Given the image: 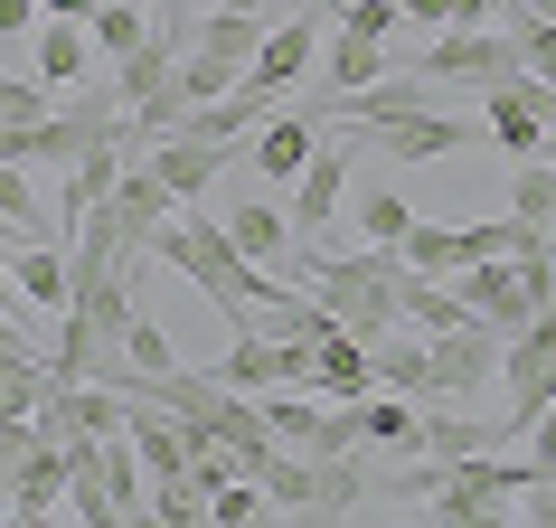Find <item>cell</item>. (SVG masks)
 <instances>
[{
  "label": "cell",
  "mask_w": 556,
  "mask_h": 528,
  "mask_svg": "<svg viewBox=\"0 0 556 528\" xmlns=\"http://www.w3.org/2000/svg\"><path fill=\"white\" fill-rule=\"evenodd\" d=\"M151 255L161 264H179V274H189V284H199L207 302H217V312H255L264 293H274V274H264V264H245L236 255V236H227V217H207L199 199L189 208H170V217H161V227H151Z\"/></svg>",
  "instance_id": "cell-1"
},
{
  "label": "cell",
  "mask_w": 556,
  "mask_h": 528,
  "mask_svg": "<svg viewBox=\"0 0 556 528\" xmlns=\"http://www.w3.org/2000/svg\"><path fill=\"white\" fill-rule=\"evenodd\" d=\"M302 274H312V302H321L340 330H358V340L396 330V274H406V255H396V246H358V255L302 246Z\"/></svg>",
  "instance_id": "cell-2"
},
{
  "label": "cell",
  "mask_w": 556,
  "mask_h": 528,
  "mask_svg": "<svg viewBox=\"0 0 556 528\" xmlns=\"http://www.w3.org/2000/svg\"><path fill=\"white\" fill-rule=\"evenodd\" d=\"M481 133H491L509 161H528V151L556 133V86H547V76H528V66L491 76V86H481Z\"/></svg>",
  "instance_id": "cell-3"
},
{
  "label": "cell",
  "mask_w": 556,
  "mask_h": 528,
  "mask_svg": "<svg viewBox=\"0 0 556 528\" xmlns=\"http://www.w3.org/2000/svg\"><path fill=\"white\" fill-rule=\"evenodd\" d=\"M94 142H132V104L114 86H76L58 95V114H38V161H76Z\"/></svg>",
  "instance_id": "cell-4"
},
{
  "label": "cell",
  "mask_w": 556,
  "mask_h": 528,
  "mask_svg": "<svg viewBox=\"0 0 556 528\" xmlns=\"http://www.w3.org/2000/svg\"><path fill=\"white\" fill-rule=\"evenodd\" d=\"M350 171H358V142H321L312 161H302V179L283 189V208H293V246H321V236L340 227V208H350Z\"/></svg>",
  "instance_id": "cell-5"
},
{
  "label": "cell",
  "mask_w": 556,
  "mask_h": 528,
  "mask_svg": "<svg viewBox=\"0 0 556 528\" xmlns=\"http://www.w3.org/2000/svg\"><path fill=\"white\" fill-rule=\"evenodd\" d=\"M500 340L491 322H463V330H434L425 340V359H434V397L425 406H453V397H481V387H500Z\"/></svg>",
  "instance_id": "cell-6"
},
{
  "label": "cell",
  "mask_w": 556,
  "mask_h": 528,
  "mask_svg": "<svg viewBox=\"0 0 556 528\" xmlns=\"http://www.w3.org/2000/svg\"><path fill=\"white\" fill-rule=\"evenodd\" d=\"M509 66H519V38L509 29H434L425 58H415V76H434V86H491Z\"/></svg>",
  "instance_id": "cell-7"
},
{
  "label": "cell",
  "mask_w": 556,
  "mask_h": 528,
  "mask_svg": "<svg viewBox=\"0 0 556 528\" xmlns=\"http://www.w3.org/2000/svg\"><path fill=\"white\" fill-rule=\"evenodd\" d=\"M358 142L378 151V161H463L481 142V123L463 114H396V123H358Z\"/></svg>",
  "instance_id": "cell-8"
},
{
  "label": "cell",
  "mask_w": 556,
  "mask_h": 528,
  "mask_svg": "<svg viewBox=\"0 0 556 528\" xmlns=\"http://www.w3.org/2000/svg\"><path fill=\"white\" fill-rule=\"evenodd\" d=\"M453 293H463V312H471V322H491L500 340H509V330H519L528 312H538L528 274H519L509 255H481V264H463V274H453Z\"/></svg>",
  "instance_id": "cell-9"
},
{
  "label": "cell",
  "mask_w": 556,
  "mask_h": 528,
  "mask_svg": "<svg viewBox=\"0 0 556 528\" xmlns=\"http://www.w3.org/2000/svg\"><path fill=\"white\" fill-rule=\"evenodd\" d=\"M321 20L330 10H302V20H283V29H264V48L245 58V86L283 104V86H302V66H312V48H321Z\"/></svg>",
  "instance_id": "cell-10"
},
{
  "label": "cell",
  "mask_w": 556,
  "mask_h": 528,
  "mask_svg": "<svg viewBox=\"0 0 556 528\" xmlns=\"http://www.w3.org/2000/svg\"><path fill=\"white\" fill-rule=\"evenodd\" d=\"M236 151H245V142H207V133H161V142H151L142 161H151L161 179H170V199L189 208V199H207V179L227 171Z\"/></svg>",
  "instance_id": "cell-11"
},
{
  "label": "cell",
  "mask_w": 556,
  "mask_h": 528,
  "mask_svg": "<svg viewBox=\"0 0 556 528\" xmlns=\"http://www.w3.org/2000/svg\"><path fill=\"white\" fill-rule=\"evenodd\" d=\"M312 151H321V123H312V114H264L255 133H245V161H255L274 189H293Z\"/></svg>",
  "instance_id": "cell-12"
},
{
  "label": "cell",
  "mask_w": 556,
  "mask_h": 528,
  "mask_svg": "<svg viewBox=\"0 0 556 528\" xmlns=\"http://www.w3.org/2000/svg\"><path fill=\"white\" fill-rule=\"evenodd\" d=\"M123 161H132V142H94V151L66 161V189H58V227H66V236H76L86 208H104V199L123 189Z\"/></svg>",
  "instance_id": "cell-13"
},
{
  "label": "cell",
  "mask_w": 556,
  "mask_h": 528,
  "mask_svg": "<svg viewBox=\"0 0 556 528\" xmlns=\"http://www.w3.org/2000/svg\"><path fill=\"white\" fill-rule=\"evenodd\" d=\"M500 415H453V406H425L415 415V453L425 463H463V453H500Z\"/></svg>",
  "instance_id": "cell-14"
},
{
  "label": "cell",
  "mask_w": 556,
  "mask_h": 528,
  "mask_svg": "<svg viewBox=\"0 0 556 528\" xmlns=\"http://www.w3.org/2000/svg\"><path fill=\"white\" fill-rule=\"evenodd\" d=\"M66 510V443H29L10 463V519H58Z\"/></svg>",
  "instance_id": "cell-15"
},
{
  "label": "cell",
  "mask_w": 556,
  "mask_h": 528,
  "mask_svg": "<svg viewBox=\"0 0 556 528\" xmlns=\"http://www.w3.org/2000/svg\"><path fill=\"white\" fill-rule=\"evenodd\" d=\"M66 519L114 528V481H104V435H66Z\"/></svg>",
  "instance_id": "cell-16"
},
{
  "label": "cell",
  "mask_w": 556,
  "mask_h": 528,
  "mask_svg": "<svg viewBox=\"0 0 556 528\" xmlns=\"http://www.w3.org/2000/svg\"><path fill=\"white\" fill-rule=\"evenodd\" d=\"M378 510V472H358L350 453H312V519H358Z\"/></svg>",
  "instance_id": "cell-17"
},
{
  "label": "cell",
  "mask_w": 556,
  "mask_h": 528,
  "mask_svg": "<svg viewBox=\"0 0 556 528\" xmlns=\"http://www.w3.org/2000/svg\"><path fill=\"white\" fill-rule=\"evenodd\" d=\"M227 236H236V255H245V264H283V255H293V208H283V199H236L227 208Z\"/></svg>",
  "instance_id": "cell-18"
},
{
  "label": "cell",
  "mask_w": 556,
  "mask_h": 528,
  "mask_svg": "<svg viewBox=\"0 0 556 528\" xmlns=\"http://www.w3.org/2000/svg\"><path fill=\"white\" fill-rule=\"evenodd\" d=\"M368 368H378V387H396V397H434V359H425V330H378L368 340Z\"/></svg>",
  "instance_id": "cell-19"
},
{
  "label": "cell",
  "mask_w": 556,
  "mask_h": 528,
  "mask_svg": "<svg viewBox=\"0 0 556 528\" xmlns=\"http://www.w3.org/2000/svg\"><path fill=\"white\" fill-rule=\"evenodd\" d=\"M396 322L434 340V330H463L471 312H463V293H453L443 274H415V264H406V274H396Z\"/></svg>",
  "instance_id": "cell-20"
},
{
  "label": "cell",
  "mask_w": 556,
  "mask_h": 528,
  "mask_svg": "<svg viewBox=\"0 0 556 528\" xmlns=\"http://www.w3.org/2000/svg\"><path fill=\"white\" fill-rule=\"evenodd\" d=\"M264 29H274V20H255V10H207L199 29H189V48L245 76V58H255V48H264Z\"/></svg>",
  "instance_id": "cell-21"
},
{
  "label": "cell",
  "mask_w": 556,
  "mask_h": 528,
  "mask_svg": "<svg viewBox=\"0 0 556 528\" xmlns=\"http://www.w3.org/2000/svg\"><path fill=\"white\" fill-rule=\"evenodd\" d=\"M86 66H94V38H86V20H48V29H38V86L76 95V86H86Z\"/></svg>",
  "instance_id": "cell-22"
},
{
  "label": "cell",
  "mask_w": 556,
  "mask_h": 528,
  "mask_svg": "<svg viewBox=\"0 0 556 528\" xmlns=\"http://www.w3.org/2000/svg\"><path fill=\"white\" fill-rule=\"evenodd\" d=\"M114 208H123V227H132V236H142V246H151V227H161V217H170V179H161V171H151V161H142V151H132V161H123V189H114Z\"/></svg>",
  "instance_id": "cell-23"
},
{
  "label": "cell",
  "mask_w": 556,
  "mask_h": 528,
  "mask_svg": "<svg viewBox=\"0 0 556 528\" xmlns=\"http://www.w3.org/2000/svg\"><path fill=\"white\" fill-rule=\"evenodd\" d=\"M86 38H94V58L123 66V58L151 38V10H142V0H94V10H86Z\"/></svg>",
  "instance_id": "cell-24"
},
{
  "label": "cell",
  "mask_w": 556,
  "mask_h": 528,
  "mask_svg": "<svg viewBox=\"0 0 556 528\" xmlns=\"http://www.w3.org/2000/svg\"><path fill=\"white\" fill-rule=\"evenodd\" d=\"M396 255H406L415 274H443V284H453V274L471 264V246H463V227H434V217H415V227L396 236Z\"/></svg>",
  "instance_id": "cell-25"
},
{
  "label": "cell",
  "mask_w": 556,
  "mask_h": 528,
  "mask_svg": "<svg viewBox=\"0 0 556 528\" xmlns=\"http://www.w3.org/2000/svg\"><path fill=\"white\" fill-rule=\"evenodd\" d=\"M415 415H425L415 397H396V387L378 397V387H368V397H358V443H387V453H415Z\"/></svg>",
  "instance_id": "cell-26"
},
{
  "label": "cell",
  "mask_w": 556,
  "mask_h": 528,
  "mask_svg": "<svg viewBox=\"0 0 556 528\" xmlns=\"http://www.w3.org/2000/svg\"><path fill=\"white\" fill-rule=\"evenodd\" d=\"M387 76V38H358V29H330V95H358Z\"/></svg>",
  "instance_id": "cell-27"
},
{
  "label": "cell",
  "mask_w": 556,
  "mask_h": 528,
  "mask_svg": "<svg viewBox=\"0 0 556 528\" xmlns=\"http://www.w3.org/2000/svg\"><path fill=\"white\" fill-rule=\"evenodd\" d=\"M340 217H350L358 246H396V236L415 227V208L396 199V189H358V208H340Z\"/></svg>",
  "instance_id": "cell-28"
},
{
  "label": "cell",
  "mask_w": 556,
  "mask_h": 528,
  "mask_svg": "<svg viewBox=\"0 0 556 528\" xmlns=\"http://www.w3.org/2000/svg\"><path fill=\"white\" fill-rule=\"evenodd\" d=\"M104 481H114L123 519H151V472H142V453H132V435H104Z\"/></svg>",
  "instance_id": "cell-29"
},
{
  "label": "cell",
  "mask_w": 556,
  "mask_h": 528,
  "mask_svg": "<svg viewBox=\"0 0 556 528\" xmlns=\"http://www.w3.org/2000/svg\"><path fill=\"white\" fill-rule=\"evenodd\" d=\"M255 519H274L264 481H255V472H227V481L207 491V528H255Z\"/></svg>",
  "instance_id": "cell-30"
},
{
  "label": "cell",
  "mask_w": 556,
  "mask_h": 528,
  "mask_svg": "<svg viewBox=\"0 0 556 528\" xmlns=\"http://www.w3.org/2000/svg\"><path fill=\"white\" fill-rule=\"evenodd\" d=\"M509 217H538V227H556V161H547V151H528L519 171H509Z\"/></svg>",
  "instance_id": "cell-31"
},
{
  "label": "cell",
  "mask_w": 556,
  "mask_h": 528,
  "mask_svg": "<svg viewBox=\"0 0 556 528\" xmlns=\"http://www.w3.org/2000/svg\"><path fill=\"white\" fill-rule=\"evenodd\" d=\"M123 368H142V378H161V368H179L170 330L151 322V312H132V330H123ZM123 368H114V378H123Z\"/></svg>",
  "instance_id": "cell-32"
},
{
  "label": "cell",
  "mask_w": 556,
  "mask_h": 528,
  "mask_svg": "<svg viewBox=\"0 0 556 528\" xmlns=\"http://www.w3.org/2000/svg\"><path fill=\"white\" fill-rule=\"evenodd\" d=\"M406 0H330V29H358V38H396Z\"/></svg>",
  "instance_id": "cell-33"
},
{
  "label": "cell",
  "mask_w": 556,
  "mask_h": 528,
  "mask_svg": "<svg viewBox=\"0 0 556 528\" xmlns=\"http://www.w3.org/2000/svg\"><path fill=\"white\" fill-rule=\"evenodd\" d=\"M0 38H38V0H0Z\"/></svg>",
  "instance_id": "cell-34"
},
{
  "label": "cell",
  "mask_w": 556,
  "mask_h": 528,
  "mask_svg": "<svg viewBox=\"0 0 556 528\" xmlns=\"http://www.w3.org/2000/svg\"><path fill=\"white\" fill-rule=\"evenodd\" d=\"M207 10H255V20H274L283 0H207Z\"/></svg>",
  "instance_id": "cell-35"
},
{
  "label": "cell",
  "mask_w": 556,
  "mask_h": 528,
  "mask_svg": "<svg viewBox=\"0 0 556 528\" xmlns=\"http://www.w3.org/2000/svg\"><path fill=\"white\" fill-rule=\"evenodd\" d=\"M38 10H58V20H86L94 0H38Z\"/></svg>",
  "instance_id": "cell-36"
},
{
  "label": "cell",
  "mask_w": 556,
  "mask_h": 528,
  "mask_svg": "<svg viewBox=\"0 0 556 528\" xmlns=\"http://www.w3.org/2000/svg\"><path fill=\"white\" fill-rule=\"evenodd\" d=\"M0 519H10V463H0Z\"/></svg>",
  "instance_id": "cell-37"
},
{
  "label": "cell",
  "mask_w": 556,
  "mask_h": 528,
  "mask_svg": "<svg viewBox=\"0 0 556 528\" xmlns=\"http://www.w3.org/2000/svg\"><path fill=\"white\" fill-rule=\"evenodd\" d=\"M519 10H538V20H556V0H519Z\"/></svg>",
  "instance_id": "cell-38"
},
{
  "label": "cell",
  "mask_w": 556,
  "mask_h": 528,
  "mask_svg": "<svg viewBox=\"0 0 556 528\" xmlns=\"http://www.w3.org/2000/svg\"><path fill=\"white\" fill-rule=\"evenodd\" d=\"M0 246H20V227H10V217H0Z\"/></svg>",
  "instance_id": "cell-39"
}]
</instances>
